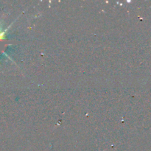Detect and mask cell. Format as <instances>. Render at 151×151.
<instances>
[{
	"mask_svg": "<svg viewBox=\"0 0 151 151\" xmlns=\"http://www.w3.org/2000/svg\"><path fill=\"white\" fill-rule=\"evenodd\" d=\"M3 35H4V32H3V33H1V32H0V38H2Z\"/></svg>",
	"mask_w": 151,
	"mask_h": 151,
	"instance_id": "cell-1",
	"label": "cell"
}]
</instances>
